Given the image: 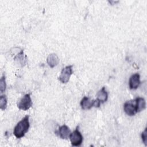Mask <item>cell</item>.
<instances>
[{
    "instance_id": "1",
    "label": "cell",
    "mask_w": 147,
    "mask_h": 147,
    "mask_svg": "<svg viewBox=\"0 0 147 147\" xmlns=\"http://www.w3.org/2000/svg\"><path fill=\"white\" fill-rule=\"evenodd\" d=\"M29 118V115H26L14 127L13 134L16 138H21L28 132L30 126Z\"/></svg>"
},
{
    "instance_id": "2",
    "label": "cell",
    "mask_w": 147,
    "mask_h": 147,
    "mask_svg": "<svg viewBox=\"0 0 147 147\" xmlns=\"http://www.w3.org/2000/svg\"><path fill=\"white\" fill-rule=\"evenodd\" d=\"M32 106V101L30 94H25L17 103V107L19 109L26 111L29 109Z\"/></svg>"
},
{
    "instance_id": "3",
    "label": "cell",
    "mask_w": 147,
    "mask_h": 147,
    "mask_svg": "<svg viewBox=\"0 0 147 147\" xmlns=\"http://www.w3.org/2000/svg\"><path fill=\"white\" fill-rule=\"evenodd\" d=\"M72 65H67L63 68L61 71L60 75L59 77V80L62 83H67L72 74Z\"/></svg>"
},
{
    "instance_id": "4",
    "label": "cell",
    "mask_w": 147,
    "mask_h": 147,
    "mask_svg": "<svg viewBox=\"0 0 147 147\" xmlns=\"http://www.w3.org/2000/svg\"><path fill=\"white\" fill-rule=\"evenodd\" d=\"M123 110L127 115L129 116L134 115L137 113L135 99L126 102L123 105Z\"/></svg>"
},
{
    "instance_id": "5",
    "label": "cell",
    "mask_w": 147,
    "mask_h": 147,
    "mask_svg": "<svg viewBox=\"0 0 147 147\" xmlns=\"http://www.w3.org/2000/svg\"><path fill=\"white\" fill-rule=\"evenodd\" d=\"M69 138L72 146H80L83 142V136L78 129H76L71 133Z\"/></svg>"
},
{
    "instance_id": "6",
    "label": "cell",
    "mask_w": 147,
    "mask_h": 147,
    "mask_svg": "<svg viewBox=\"0 0 147 147\" xmlns=\"http://www.w3.org/2000/svg\"><path fill=\"white\" fill-rule=\"evenodd\" d=\"M141 83L140 76L138 73L133 74L129 79V86L131 90H135L138 88Z\"/></svg>"
},
{
    "instance_id": "7",
    "label": "cell",
    "mask_w": 147,
    "mask_h": 147,
    "mask_svg": "<svg viewBox=\"0 0 147 147\" xmlns=\"http://www.w3.org/2000/svg\"><path fill=\"white\" fill-rule=\"evenodd\" d=\"M95 100H91L88 97L84 96L80 102V106L83 110H88L94 107Z\"/></svg>"
},
{
    "instance_id": "8",
    "label": "cell",
    "mask_w": 147,
    "mask_h": 147,
    "mask_svg": "<svg viewBox=\"0 0 147 147\" xmlns=\"http://www.w3.org/2000/svg\"><path fill=\"white\" fill-rule=\"evenodd\" d=\"M59 136L62 139H67L69 137L71 134V130L67 125H63L60 126L58 130Z\"/></svg>"
},
{
    "instance_id": "9",
    "label": "cell",
    "mask_w": 147,
    "mask_h": 147,
    "mask_svg": "<svg viewBox=\"0 0 147 147\" xmlns=\"http://www.w3.org/2000/svg\"><path fill=\"white\" fill-rule=\"evenodd\" d=\"M47 62L51 68H53L59 64V59L56 54L52 53L48 56Z\"/></svg>"
},
{
    "instance_id": "10",
    "label": "cell",
    "mask_w": 147,
    "mask_h": 147,
    "mask_svg": "<svg viewBox=\"0 0 147 147\" xmlns=\"http://www.w3.org/2000/svg\"><path fill=\"white\" fill-rule=\"evenodd\" d=\"M96 96L98 99L100 103H103L106 102L108 98V94L105 90V87H103L96 94Z\"/></svg>"
},
{
    "instance_id": "11",
    "label": "cell",
    "mask_w": 147,
    "mask_h": 147,
    "mask_svg": "<svg viewBox=\"0 0 147 147\" xmlns=\"http://www.w3.org/2000/svg\"><path fill=\"white\" fill-rule=\"evenodd\" d=\"M137 113L144 110L146 107L145 100L141 97H137L135 99Z\"/></svg>"
},
{
    "instance_id": "12",
    "label": "cell",
    "mask_w": 147,
    "mask_h": 147,
    "mask_svg": "<svg viewBox=\"0 0 147 147\" xmlns=\"http://www.w3.org/2000/svg\"><path fill=\"white\" fill-rule=\"evenodd\" d=\"M7 98L6 95H1L0 97V108L2 110H5L7 107Z\"/></svg>"
},
{
    "instance_id": "13",
    "label": "cell",
    "mask_w": 147,
    "mask_h": 147,
    "mask_svg": "<svg viewBox=\"0 0 147 147\" xmlns=\"http://www.w3.org/2000/svg\"><path fill=\"white\" fill-rule=\"evenodd\" d=\"M6 87V82H5V76L3 75L0 80V91L1 92H3Z\"/></svg>"
},
{
    "instance_id": "14",
    "label": "cell",
    "mask_w": 147,
    "mask_h": 147,
    "mask_svg": "<svg viewBox=\"0 0 147 147\" xmlns=\"http://www.w3.org/2000/svg\"><path fill=\"white\" fill-rule=\"evenodd\" d=\"M147 129L146 127L144 131L141 134V138L142 140L143 143L145 144V146H146L147 145Z\"/></svg>"
}]
</instances>
